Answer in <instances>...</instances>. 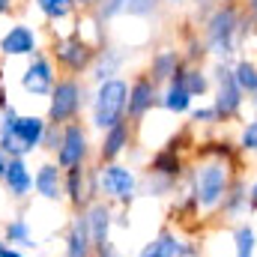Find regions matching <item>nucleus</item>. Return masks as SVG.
<instances>
[{
	"label": "nucleus",
	"instance_id": "45",
	"mask_svg": "<svg viewBox=\"0 0 257 257\" xmlns=\"http://www.w3.org/2000/svg\"><path fill=\"white\" fill-rule=\"evenodd\" d=\"M189 3H194V6H209V9L215 6V0H189Z\"/></svg>",
	"mask_w": 257,
	"mask_h": 257
},
{
	"label": "nucleus",
	"instance_id": "13",
	"mask_svg": "<svg viewBox=\"0 0 257 257\" xmlns=\"http://www.w3.org/2000/svg\"><path fill=\"white\" fill-rule=\"evenodd\" d=\"M42 51V36L36 27L18 21V24H9L3 33H0V57H24L30 60L33 54Z\"/></svg>",
	"mask_w": 257,
	"mask_h": 257
},
{
	"label": "nucleus",
	"instance_id": "32",
	"mask_svg": "<svg viewBox=\"0 0 257 257\" xmlns=\"http://www.w3.org/2000/svg\"><path fill=\"white\" fill-rule=\"evenodd\" d=\"M180 51H183V60H186L189 66H203V63H206V57H209V51H206V45H203V36H200V33H189Z\"/></svg>",
	"mask_w": 257,
	"mask_h": 257
},
{
	"label": "nucleus",
	"instance_id": "40",
	"mask_svg": "<svg viewBox=\"0 0 257 257\" xmlns=\"http://www.w3.org/2000/svg\"><path fill=\"white\" fill-rule=\"evenodd\" d=\"M96 257H126L114 242H108V245H102V248H96Z\"/></svg>",
	"mask_w": 257,
	"mask_h": 257
},
{
	"label": "nucleus",
	"instance_id": "19",
	"mask_svg": "<svg viewBox=\"0 0 257 257\" xmlns=\"http://www.w3.org/2000/svg\"><path fill=\"white\" fill-rule=\"evenodd\" d=\"M33 194L45 203H63V171L54 159H45L33 171Z\"/></svg>",
	"mask_w": 257,
	"mask_h": 257
},
{
	"label": "nucleus",
	"instance_id": "41",
	"mask_svg": "<svg viewBox=\"0 0 257 257\" xmlns=\"http://www.w3.org/2000/svg\"><path fill=\"white\" fill-rule=\"evenodd\" d=\"M0 257H27V251H21V248H12V245H0Z\"/></svg>",
	"mask_w": 257,
	"mask_h": 257
},
{
	"label": "nucleus",
	"instance_id": "14",
	"mask_svg": "<svg viewBox=\"0 0 257 257\" xmlns=\"http://www.w3.org/2000/svg\"><path fill=\"white\" fill-rule=\"evenodd\" d=\"M197 251H200V245L194 239H186L174 227H162L153 239L144 242L138 257H197Z\"/></svg>",
	"mask_w": 257,
	"mask_h": 257
},
{
	"label": "nucleus",
	"instance_id": "47",
	"mask_svg": "<svg viewBox=\"0 0 257 257\" xmlns=\"http://www.w3.org/2000/svg\"><path fill=\"white\" fill-rule=\"evenodd\" d=\"M215 3H239V0H215Z\"/></svg>",
	"mask_w": 257,
	"mask_h": 257
},
{
	"label": "nucleus",
	"instance_id": "10",
	"mask_svg": "<svg viewBox=\"0 0 257 257\" xmlns=\"http://www.w3.org/2000/svg\"><path fill=\"white\" fill-rule=\"evenodd\" d=\"M99 200V183H96V165L87 168H69L63 171V203L72 212H84L90 203Z\"/></svg>",
	"mask_w": 257,
	"mask_h": 257
},
{
	"label": "nucleus",
	"instance_id": "7",
	"mask_svg": "<svg viewBox=\"0 0 257 257\" xmlns=\"http://www.w3.org/2000/svg\"><path fill=\"white\" fill-rule=\"evenodd\" d=\"M96 51L99 48L93 42H87L78 30H69L63 36H57L51 42V48H48V54H51V60L57 66V72L72 75V78H81V75L90 72V66L96 60Z\"/></svg>",
	"mask_w": 257,
	"mask_h": 257
},
{
	"label": "nucleus",
	"instance_id": "27",
	"mask_svg": "<svg viewBox=\"0 0 257 257\" xmlns=\"http://www.w3.org/2000/svg\"><path fill=\"white\" fill-rule=\"evenodd\" d=\"M230 66H233V78H236L245 102L251 105V111L257 114V60H251V57H236Z\"/></svg>",
	"mask_w": 257,
	"mask_h": 257
},
{
	"label": "nucleus",
	"instance_id": "18",
	"mask_svg": "<svg viewBox=\"0 0 257 257\" xmlns=\"http://www.w3.org/2000/svg\"><path fill=\"white\" fill-rule=\"evenodd\" d=\"M128 63V54L123 48H114V45H102L99 51H96V60L90 66V72H87V81L96 87V84H102V81H111V78H123V69Z\"/></svg>",
	"mask_w": 257,
	"mask_h": 257
},
{
	"label": "nucleus",
	"instance_id": "43",
	"mask_svg": "<svg viewBox=\"0 0 257 257\" xmlns=\"http://www.w3.org/2000/svg\"><path fill=\"white\" fill-rule=\"evenodd\" d=\"M12 9H15V0H0V18H3V15H9Z\"/></svg>",
	"mask_w": 257,
	"mask_h": 257
},
{
	"label": "nucleus",
	"instance_id": "26",
	"mask_svg": "<svg viewBox=\"0 0 257 257\" xmlns=\"http://www.w3.org/2000/svg\"><path fill=\"white\" fill-rule=\"evenodd\" d=\"M194 147H197L194 159H218V162H227L233 168H239V162H242V153H239L236 141H227V138H221V141H200Z\"/></svg>",
	"mask_w": 257,
	"mask_h": 257
},
{
	"label": "nucleus",
	"instance_id": "29",
	"mask_svg": "<svg viewBox=\"0 0 257 257\" xmlns=\"http://www.w3.org/2000/svg\"><path fill=\"white\" fill-rule=\"evenodd\" d=\"M33 6H36V12H39L45 21H51V24L69 21V18H75V12H78V3H75V0H33Z\"/></svg>",
	"mask_w": 257,
	"mask_h": 257
},
{
	"label": "nucleus",
	"instance_id": "1",
	"mask_svg": "<svg viewBox=\"0 0 257 257\" xmlns=\"http://www.w3.org/2000/svg\"><path fill=\"white\" fill-rule=\"evenodd\" d=\"M251 30H254V24L242 15V9L236 3H215L203 15L200 36H203V45H206L212 60L233 63L239 54V45L248 39Z\"/></svg>",
	"mask_w": 257,
	"mask_h": 257
},
{
	"label": "nucleus",
	"instance_id": "30",
	"mask_svg": "<svg viewBox=\"0 0 257 257\" xmlns=\"http://www.w3.org/2000/svg\"><path fill=\"white\" fill-rule=\"evenodd\" d=\"M233 239V257H254L257 251V230L251 221H236L230 230Z\"/></svg>",
	"mask_w": 257,
	"mask_h": 257
},
{
	"label": "nucleus",
	"instance_id": "12",
	"mask_svg": "<svg viewBox=\"0 0 257 257\" xmlns=\"http://www.w3.org/2000/svg\"><path fill=\"white\" fill-rule=\"evenodd\" d=\"M159 96H162V87H159L147 72H138V75L128 81V108H126L128 123L141 126V123L159 108Z\"/></svg>",
	"mask_w": 257,
	"mask_h": 257
},
{
	"label": "nucleus",
	"instance_id": "34",
	"mask_svg": "<svg viewBox=\"0 0 257 257\" xmlns=\"http://www.w3.org/2000/svg\"><path fill=\"white\" fill-rule=\"evenodd\" d=\"M189 126L194 128H206V126H218V114L212 105H194L189 111Z\"/></svg>",
	"mask_w": 257,
	"mask_h": 257
},
{
	"label": "nucleus",
	"instance_id": "6",
	"mask_svg": "<svg viewBox=\"0 0 257 257\" xmlns=\"http://www.w3.org/2000/svg\"><path fill=\"white\" fill-rule=\"evenodd\" d=\"M96 183H99V197L117 209H128L141 197V174L126 162L96 165Z\"/></svg>",
	"mask_w": 257,
	"mask_h": 257
},
{
	"label": "nucleus",
	"instance_id": "35",
	"mask_svg": "<svg viewBox=\"0 0 257 257\" xmlns=\"http://www.w3.org/2000/svg\"><path fill=\"white\" fill-rule=\"evenodd\" d=\"M159 6H162V0H128L126 15L128 18H141V21H147V18H153V15L159 12Z\"/></svg>",
	"mask_w": 257,
	"mask_h": 257
},
{
	"label": "nucleus",
	"instance_id": "49",
	"mask_svg": "<svg viewBox=\"0 0 257 257\" xmlns=\"http://www.w3.org/2000/svg\"><path fill=\"white\" fill-rule=\"evenodd\" d=\"M0 81H3V78H0Z\"/></svg>",
	"mask_w": 257,
	"mask_h": 257
},
{
	"label": "nucleus",
	"instance_id": "23",
	"mask_svg": "<svg viewBox=\"0 0 257 257\" xmlns=\"http://www.w3.org/2000/svg\"><path fill=\"white\" fill-rule=\"evenodd\" d=\"M218 215H224V218L233 221V224H236V221H245V215H248V180H245V174H236V177H233L230 192L224 197Z\"/></svg>",
	"mask_w": 257,
	"mask_h": 257
},
{
	"label": "nucleus",
	"instance_id": "20",
	"mask_svg": "<svg viewBox=\"0 0 257 257\" xmlns=\"http://www.w3.org/2000/svg\"><path fill=\"white\" fill-rule=\"evenodd\" d=\"M3 189L9 194V200H30L33 197V171H30V162L27 159H9L6 165V174H3Z\"/></svg>",
	"mask_w": 257,
	"mask_h": 257
},
{
	"label": "nucleus",
	"instance_id": "4",
	"mask_svg": "<svg viewBox=\"0 0 257 257\" xmlns=\"http://www.w3.org/2000/svg\"><path fill=\"white\" fill-rule=\"evenodd\" d=\"M126 108H128V78H111L102 81L90 90V120L87 126L90 132H108L111 126H117L120 120H126Z\"/></svg>",
	"mask_w": 257,
	"mask_h": 257
},
{
	"label": "nucleus",
	"instance_id": "15",
	"mask_svg": "<svg viewBox=\"0 0 257 257\" xmlns=\"http://www.w3.org/2000/svg\"><path fill=\"white\" fill-rule=\"evenodd\" d=\"M135 123L120 120L117 126H111L108 132L99 135V144H96V165H111V162H123L132 144H135Z\"/></svg>",
	"mask_w": 257,
	"mask_h": 257
},
{
	"label": "nucleus",
	"instance_id": "46",
	"mask_svg": "<svg viewBox=\"0 0 257 257\" xmlns=\"http://www.w3.org/2000/svg\"><path fill=\"white\" fill-rule=\"evenodd\" d=\"M165 3H171V6H180V3H186V0H165Z\"/></svg>",
	"mask_w": 257,
	"mask_h": 257
},
{
	"label": "nucleus",
	"instance_id": "21",
	"mask_svg": "<svg viewBox=\"0 0 257 257\" xmlns=\"http://www.w3.org/2000/svg\"><path fill=\"white\" fill-rule=\"evenodd\" d=\"M63 257H96V245L90 239L84 212H72L63 230Z\"/></svg>",
	"mask_w": 257,
	"mask_h": 257
},
{
	"label": "nucleus",
	"instance_id": "16",
	"mask_svg": "<svg viewBox=\"0 0 257 257\" xmlns=\"http://www.w3.org/2000/svg\"><path fill=\"white\" fill-rule=\"evenodd\" d=\"M147 174H156V177H165L171 183H183L186 174H189V159L183 150H177L174 144H165L159 147L150 159H147Z\"/></svg>",
	"mask_w": 257,
	"mask_h": 257
},
{
	"label": "nucleus",
	"instance_id": "8",
	"mask_svg": "<svg viewBox=\"0 0 257 257\" xmlns=\"http://www.w3.org/2000/svg\"><path fill=\"white\" fill-rule=\"evenodd\" d=\"M209 78H212V108L218 114V123H233L242 117V108H245V96L233 78V66L230 63H212L209 69Z\"/></svg>",
	"mask_w": 257,
	"mask_h": 257
},
{
	"label": "nucleus",
	"instance_id": "33",
	"mask_svg": "<svg viewBox=\"0 0 257 257\" xmlns=\"http://www.w3.org/2000/svg\"><path fill=\"white\" fill-rule=\"evenodd\" d=\"M236 147H239V153H242V156H257V114L239 126Z\"/></svg>",
	"mask_w": 257,
	"mask_h": 257
},
{
	"label": "nucleus",
	"instance_id": "17",
	"mask_svg": "<svg viewBox=\"0 0 257 257\" xmlns=\"http://www.w3.org/2000/svg\"><path fill=\"white\" fill-rule=\"evenodd\" d=\"M114 218H117V206H111V203L102 200V197L84 209V221H87V230H90V239H93L96 248H102V245L111 242Z\"/></svg>",
	"mask_w": 257,
	"mask_h": 257
},
{
	"label": "nucleus",
	"instance_id": "48",
	"mask_svg": "<svg viewBox=\"0 0 257 257\" xmlns=\"http://www.w3.org/2000/svg\"><path fill=\"white\" fill-rule=\"evenodd\" d=\"M0 245H3V239H0Z\"/></svg>",
	"mask_w": 257,
	"mask_h": 257
},
{
	"label": "nucleus",
	"instance_id": "36",
	"mask_svg": "<svg viewBox=\"0 0 257 257\" xmlns=\"http://www.w3.org/2000/svg\"><path fill=\"white\" fill-rule=\"evenodd\" d=\"M177 215H180L183 221H189V218H200V206H197V200H194L192 192H186L180 200H177Z\"/></svg>",
	"mask_w": 257,
	"mask_h": 257
},
{
	"label": "nucleus",
	"instance_id": "31",
	"mask_svg": "<svg viewBox=\"0 0 257 257\" xmlns=\"http://www.w3.org/2000/svg\"><path fill=\"white\" fill-rule=\"evenodd\" d=\"M180 189V183H171L165 177H156V174H141V194L144 197H171V194Z\"/></svg>",
	"mask_w": 257,
	"mask_h": 257
},
{
	"label": "nucleus",
	"instance_id": "25",
	"mask_svg": "<svg viewBox=\"0 0 257 257\" xmlns=\"http://www.w3.org/2000/svg\"><path fill=\"white\" fill-rule=\"evenodd\" d=\"M159 108L165 114H174V117H189V111L194 108V99L189 96V90L174 78L162 87V96H159Z\"/></svg>",
	"mask_w": 257,
	"mask_h": 257
},
{
	"label": "nucleus",
	"instance_id": "11",
	"mask_svg": "<svg viewBox=\"0 0 257 257\" xmlns=\"http://www.w3.org/2000/svg\"><path fill=\"white\" fill-rule=\"evenodd\" d=\"M57 78H60V72H57L54 60H51V54H48V51H39V54H33V57L27 60L24 72L18 75V84H21V90H24L27 96H33V99H48L51 90H54V84H57Z\"/></svg>",
	"mask_w": 257,
	"mask_h": 257
},
{
	"label": "nucleus",
	"instance_id": "22",
	"mask_svg": "<svg viewBox=\"0 0 257 257\" xmlns=\"http://www.w3.org/2000/svg\"><path fill=\"white\" fill-rule=\"evenodd\" d=\"M183 51L180 48H174V45H165V48H159V51H153V57H150V66H147V75L159 84V87H165L168 81H174L180 72H183Z\"/></svg>",
	"mask_w": 257,
	"mask_h": 257
},
{
	"label": "nucleus",
	"instance_id": "2",
	"mask_svg": "<svg viewBox=\"0 0 257 257\" xmlns=\"http://www.w3.org/2000/svg\"><path fill=\"white\" fill-rule=\"evenodd\" d=\"M239 171L227 162H218V159H194L189 165V174H186V183H189V192L194 194L197 206H200V215H218L221 212V203L230 192V183Z\"/></svg>",
	"mask_w": 257,
	"mask_h": 257
},
{
	"label": "nucleus",
	"instance_id": "39",
	"mask_svg": "<svg viewBox=\"0 0 257 257\" xmlns=\"http://www.w3.org/2000/svg\"><path fill=\"white\" fill-rule=\"evenodd\" d=\"M257 212V177H251V183H248V215H254Z\"/></svg>",
	"mask_w": 257,
	"mask_h": 257
},
{
	"label": "nucleus",
	"instance_id": "3",
	"mask_svg": "<svg viewBox=\"0 0 257 257\" xmlns=\"http://www.w3.org/2000/svg\"><path fill=\"white\" fill-rule=\"evenodd\" d=\"M48 120L45 114H21L15 105H6L0 120V150L9 159H30L42 150Z\"/></svg>",
	"mask_w": 257,
	"mask_h": 257
},
{
	"label": "nucleus",
	"instance_id": "24",
	"mask_svg": "<svg viewBox=\"0 0 257 257\" xmlns=\"http://www.w3.org/2000/svg\"><path fill=\"white\" fill-rule=\"evenodd\" d=\"M6 245L12 248H21V251H36L39 242H36V233H33V224L30 218L24 215H12L6 224H3V236H0Z\"/></svg>",
	"mask_w": 257,
	"mask_h": 257
},
{
	"label": "nucleus",
	"instance_id": "9",
	"mask_svg": "<svg viewBox=\"0 0 257 257\" xmlns=\"http://www.w3.org/2000/svg\"><path fill=\"white\" fill-rule=\"evenodd\" d=\"M96 156V144H93V132L84 120H72L60 126V147L57 153L51 156L57 162L60 171H69V168H87Z\"/></svg>",
	"mask_w": 257,
	"mask_h": 257
},
{
	"label": "nucleus",
	"instance_id": "28",
	"mask_svg": "<svg viewBox=\"0 0 257 257\" xmlns=\"http://www.w3.org/2000/svg\"><path fill=\"white\" fill-rule=\"evenodd\" d=\"M177 81L189 90V96L192 99H206V96H212V78H209V72L203 69V66H183V72L177 75Z\"/></svg>",
	"mask_w": 257,
	"mask_h": 257
},
{
	"label": "nucleus",
	"instance_id": "5",
	"mask_svg": "<svg viewBox=\"0 0 257 257\" xmlns=\"http://www.w3.org/2000/svg\"><path fill=\"white\" fill-rule=\"evenodd\" d=\"M90 105V87L84 78H72L60 75L51 96H48V108H45V120L51 126H66L72 120H81V114Z\"/></svg>",
	"mask_w": 257,
	"mask_h": 257
},
{
	"label": "nucleus",
	"instance_id": "42",
	"mask_svg": "<svg viewBox=\"0 0 257 257\" xmlns=\"http://www.w3.org/2000/svg\"><path fill=\"white\" fill-rule=\"evenodd\" d=\"M75 3H78V9H84V12H93L102 0H75Z\"/></svg>",
	"mask_w": 257,
	"mask_h": 257
},
{
	"label": "nucleus",
	"instance_id": "44",
	"mask_svg": "<svg viewBox=\"0 0 257 257\" xmlns=\"http://www.w3.org/2000/svg\"><path fill=\"white\" fill-rule=\"evenodd\" d=\"M6 165H9V156L0 150V180H3V174H6Z\"/></svg>",
	"mask_w": 257,
	"mask_h": 257
},
{
	"label": "nucleus",
	"instance_id": "38",
	"mask_svg": "<svg viewBox=\"0 0 257 257\" xmlns=\"http://www.w3.org/2000/svg\"><path fill=\"white\" fill-rule=\"evenodd\" d=\"M239 9H242V15H245V18L257 27V0H242V6H239Z\"/></svg>",
	"mask_w": 257,
	"mask_h": 257
},
{
	"label": "nucleus",
	"instance_id": "37",
	"mask_svg": "<svg viewBox=\"0 0 257 257\" xmlns=\"http://www.w3.org/2000/svg\"><path fill=\"white\" fill-rule=\"evenodd\" d=\"M57 147H60V126H51L45 128V138H42V153H57Z\"/></svg>",
	"mask_w": 257,
	"mask_h": 257
}]
</instances>
